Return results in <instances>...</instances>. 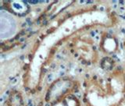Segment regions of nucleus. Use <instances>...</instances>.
<instances>
[{"instance_id": "obj_1", "label": "nucleus", "mask_w": 125, "mask_h": 106, "mask_svg": "<svg viewBox=\"0 0 125 106\" xmlns=\"http://www.w3.org/2000/svg\"><path fill=\"white\" fill-rule=\"evenodd\" d=\"M74 88V83L69 78H60L54 81L46 93L45 101L50 105L58 104L66 96L71 95Z\"/></svg>"}, {"instance_id": "obj_4", "label": "nucleus", "mask_w": 125, "mask_h": 106, "mask_svg": "<svg viewBox=\"0 0 125 106\" xmlns=\"http://www.w3.org/2000/svg\"><path fill=\"white\" fill-rule=\"evenodd\" d=\"M6 106H26L21 92L13 90L12 91L6 101Z\"/></svg>"}, {"instance_id": "obj_5", "label": "nucleus", "mask_w": 125, "mask_h": 106, "mask_svg": "<svg viewBox=\"0 0 125 106\" xmlns=\"http://www.w3.org/2000/svg\"><path fill=\"white\" fill-rule=\"evenodd\" d=\"M61 103L62 106H80V101L73 95H70L68 96H66L61 101Z\"/></svg>"}, {"instance_id": "obj_3", "label": "nucleus", "mask_w": 125, "mask_h": 106, "mask_svg": "<svg viewBox=\"0 0 125 106\" xmlns=\"http://www.w3.org/2000/svg\"><path fill=\"white\" fill-rule=\"evenodd\" d=\"M99 47L103 52L111 54L115 52L118 48V41H117L116 38L112 35L105 34L101 38Z\"/></svg>"}, {"instance_id": "obj_6", "label": "nucleus", "mask_w": 125, "mask_h": 106, "mask_svg": "<svg viewBox=\"0 0 125 106\" xmlns=\"http://www.w3.org/2000/svg\"></svg>"}, {"instance_id": "obj_2", "label": "nucleus", "mask_w": 125, "mask_h": 106, "mask_svg": "<svg viewBox=\"0 0 125 106\" xmlns=\"http://www.w3.org/2000/svg\"><path fill=\"white\" fill-rule=\"evenodd\" d=\"M73 51L81 60L86 62H93L97 58L94 45L88 38H78L73 44Z\"/></svg>"}]
</instances>
